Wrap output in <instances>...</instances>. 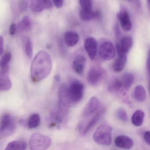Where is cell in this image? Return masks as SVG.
<instances>
[{"mask_svg":"<svg viewBox=\"0 0 150 150\" xmlns=\"http://www.w3.org/2000/svg\"><path fill=\"white\" fill-rule=\"evenodd\" d=\"M4 52V41L2 36L0 37V54L2 55Z\"/></svg>","mask_w":150,"mask_h":150,"instance_id":"8d00e7d4","label":"cell"},{"mask_svg":"<svg viewBox=\"0 0 150 150\" xmlns=\"http://www.w3.org/2000/svg\"><path fill=\"white\" fill-rule=\"evenodd\" d=\"M41 117L37 113H34L30 115L27 122L28 127L30 129H35L40 125Z\"/></svg>","mask_w":150,"mask_h":150,"instance_id":"cb8c5ba5","label":"cell"},{"mask_svg":"<svg viewBox=\"0 0 150 150\" xmlns=\"http://www.w3.org/2000/svg\"><path fill=\"white\" fill-rule=\"evenodd\" d=\"M27 144L23 140H15L10 142L6 147V150H24L27 148Z\"/></svg>","mask_w":150,"mask_h":150,"instance_id":"603a6c76","label":"cell"},{"mask_svg":"<svg viewBox=\"0 0 150 150\" xmlns=\"http://www.w3.org/2000/svg\"><path fill=\"white\" fill-rule=\"evenodd\" d=\"M86 58L82 55H79L75 57L72 64V68L77 74L81 75L84 72Z\"/></svg>","mask_w":150,"mask_h":150,"instance_id":"e0dca14e","label":"cell"},{"mask_svg":"<svg viewBox=\"0 0 150 150\" xmlns=\"http://www.w3.org/2000/svg\"><path fill=\"white\" fill-rule=\"evenodd\" d=\"M85 48L90 59L94 60L97 50V43L96 39L93 38H87L85 42Z\"/></svg>","mask_w":150,"mask_h":150,"instance_id":"9a60e30c","label":"cell"},{"mask_svg":"<svg viewBox=\"0 0 150 150\" xmlns=\"http://www.w3.org/2000/svg\"><path fill=\"white\" fill-rule=\"evenodd\" d=\"M31 27V23L30 19L28 16H25L18 24L17 28L20 31H28L30 29Z\"/></svg>","mask_w":150,"mask_h":150,"instance_id":"83f0119b","label":"cell"},{"mask_svg":"<svg viewBox=\"0 0 150 150\" xmlns=\"http://www.w3.org/2000/svg\"><path fill=\"white\" fill-rule=\"evenodd\" d=\"M116 115L117 118L120 121L123 122H126L128 121L127 113L124 109H119L117 111Z\"/></svg>","mask_w":150,"mask_h":150,"instance_id":"1f68e13d","label":"cell"},{"mask_svg":"<svg viewBox=\"0 0 150 150\" xmlns=\"http://www.w3.org/2000/svg\"><path fill=\"white\" fill-rule=\"evenodd\" d=\"M147 1H148V5L150 7V0H147Z\"/></svg>","mask_w":150,"mask_h":150,"instance_id":"ab89813d","label":"cell"},{"mask_svg":"<svg viewBox=\"0 0 150 150\" xmlns=\"http://www.w3.org/2000/svg\"><path fill=\"white\" fill-rule=\"evenodd\" d=\"M145 114L144 111L139 110L134 112L132 117V122L136 126H140L144 122Z\"/></svg>","mask_w":150,"mask_h":150,"instance_id":"d4e9b609","label":"cell"},{"mask_svg":"<svg viewBox=\"0 0 150 150\" xmlns=\"http://www.w3.org/2000/svg\"><path fill=\"white\" fill-rule=\"evenodd\" d=\"M148 70V75H149V82H148V87H149V93L150 94V69Z\"/></svg>","mask_w":150,"mask_h":150,"instance_id":"f35d334b","label":"cell"},{"mask_svg":"<svg viewBox=\"0 0 150 150\" xmlns=\"http://www.w3.org/2000/svg\"><path fill=\"white\" fill-rule=\"evenodd\" d=\"M30 7L33 12L40 13L52 8V3L50 0H30Z\"/></svg>","mask_w":150,"mask_h":150,"instance_id":"5bb4252c","label":"cell"},{"mask_svg":"<svg viewBox=\"0 0 150 150\" xmlns=\"http://www.w3.org/2000/svg\"><path fill=\"white\" fill-rule=\"evenodd\" d=\"M122 87L121 81L117 78H113L109 82L108 90L113 93L117 94L122 92Z\"/></svg>","mask_w":150,"mask_h":150,"instance_id":"ffe728a7","label":"cell"},{"mask_svg":"<svg viewBox=\"0 0 150 150\" xmlns=\"http://www.w3.org/2000/svg\"><path fill=\"white\" fill-rule=\"evenodd\" d=\"M67 115L59 110H53L51 112L49 118V125L50 128L59 129L65 122Z\"/></svg>","mask_w":150,"mask_h":150,"instance_id":"ba28073f","label":"cell"},{"mask_svg":"<svg viewBox=\"0 0 150 150\" xmlns=\"http://www.w3.org/2000/svg\"><path fill=\"white\" fill-rule=\"evenodd\" d=\"M12 59V54L10 52L5 53L1 58L0 61L1 68L9 67V63Z\"/></svg>","mask_w":150,"mask_h":150,"instance_id":"f546056e","label":"cell"},{"mask_svg":"<svg viewBox=\"0 0 150 150\" xmlns=\"http://www.w3.org/2000/svg\"><path fill=\"white\" fill-rule=\"evenodd\" d=\"M23 44L26 55L29 58L31 59L33 56V45L30 38L29 37L25 38Z\"/></svg>","mask_w":150,"mask_h":150,"instance_id":"f1b7e54d","label":"cell"},{"mask_svg":"<svg viewBox=\"0 0 150 150\" xmlns=\"http://www.w3.org/2000/svg\"><path fill=\"white\" fill-rule=\"evenodd\" d=\"M73 105L70 99L67 86L63 83L59 87L58 90V109L66 115H67L70 108Z\"/></svg>","mask_w":150,"mask_h":150,"instance_id":"5b68a950","label":"cell"},{"mask_svg":"<svg viewBox=\"0 0 150 150\" xmlns=\"http://www.w3.org/2000/svg\"><path fill=\"white\" fill-rule=\"evenodd\" d=\"M80 16L81 19L83 21H90L99 18L100 16V13L99 11H94L93 10H88L81 9L80 12Z\"/></svg>","mask_w":150,"mask_h":150,"instance_id":"44dd1931","label":"cell"},{"mask_svg":"<svg viewBox=\"0 0 150 150\" xmlns=\"http://www.w3.org/2000/svg\"><path fill=\"white\" fill-rule=\"evenodd\" d=\"M112 128L108 124H101L93 135L95 142L101 145L108 146L111 143Z\"/></svg>","mask_w":150,"mask_h":150,"instance_id":"3957f363","label":"cell"},{"mask_svg":"<svg viewBox=\"0 0 150 150\" xmlns=\"http://www.w3.org/2000/svg\"><path fill=\"white\" fill-rule=\"evenodd\" d=\"M16 31V26L15 23H12L9 28V33L11 35H15Z\"/></svg>","mask_w":150,"mask_h":150,"instance_id":"e575fe53","label":"cell"},{"mask_svg":"<svg viewBox=\"0 0 150 150\" xmlns=\"http://www.w3.org/2000/svg\"><path fill=\"white\" fill-rule=\"evenodd\" d=\"M16 129V121L9 113L2 115L0 124V138H6L13 135Z\"/></svg>","mask_w":150,"mask_h":150,"instance_id":"7a4b0ae2","label":"cell"},{"mask_svg":"<svg viewBox=\"0 0 150 150\" xmlns=\"http://www.w3.org/2000/svg\"><path fill=\"white\" fill-rule=\"evenodd\" d=\"M100 102L96 97H92L84 108L82 115L84 117L89 116L100 109Z\"/></svg>","mask_w":150,"mask_h":150,"instance_id":"7c38bea8","label":"cell"},{"mask_svg":"<svg viewBox=\"0 0 150 150\" xmlns=\"http://www.w3.org/2000/svg\"><path fill=\"white\" fill-rule=\"evenodd\" d=\"M105 69L99 66H93L89 69L87 76V80L90 85L97 86L106 77Z\"/></svg>","mask_w":150,"mask_h":150,"instance_id":"52a82bcc","label":"cell"},{"mask_svg":"<svg viewBox=\"0 0 150 150\" xmlns=\"http://www.w3.org/2000/svg\"><path fill=\"white\" fill-rule=\"evenodd\" d=\"M28 0H20L19 2V8L22 12L25 11L28 7Z\"/></svg>","mask_w":150,"mask_h":150,"instance_id":"d6a6232c","label":"cell"},{"mask_svg":"<svg viewBox=\"0 0 150 150\" xmlns=\"http://www.w3.org/2000/svg\"><path fill=\"white\" fill-rule=\"evenodd\" d=\"M127 61V56L126 54L119 53L118 57L115 61L113 64V69L116 72H120L122 71L125 66Z\"/></svg>","mask_w":150,"mask_h":150,"instance_id":"7402d4cb","label":"cell"},{"mask_svg":"<svg viewBox=\"0 0 150 150\" xmlns=\"http://www.w3.org/2000/svg\"><path fill=\"white\" fill-rule=\"evenodd\" d=\"M51 144L52 139L50 137L38 132L33 133L30 139L29 146L31 150H46Z\"/></svg>","mask_w":150,"mask_h":150,"instance_id":"277c9868","label":"cell"},{"mask_svg":"<svg viewBox=\"0 0 150 150\" xmlns=\"http://www.w3.org/2000/svg\"><path fill=\"white\" fill-rule=\"evenodd\" d=\"M121 80L123 88L125 90H128L134 82V77L132 74L126 73L122 75Z\"/></svg>","mask_w":150,"mask_h":150,"instance_id":"484cf974","label":"cell"},{"mask_svg":"<svg viewBox=\"0 0 150 150\" xmlns=\"http://www.w3.org/2000/svg\"><path fill=\"white\" fill-rule=\"evenodd\" d=\"M117 19L120 21L122 28L124 31H129L132 28L129 15L125 9L122 8L117 14Z\"/></svg>","mask_w":150,"mask_h":150,"instance_id":"4fadbf2b","label":"cell"},{"mask_svg":"<svg viewBox=\"0 0 150 150\" xmlns=\"http://www.w3.org/2000/svg\"><path fill=\"white\" fill-rule=\"evenodd\" d=\"M66 44L69 47H73L77 45L79 40V36L76 32L67 31L64 35Z\"/></svg>","mask_w":150,"mask_h":150,"instance_id":"d6986e66","label":"cell"},{"mask_svg":"<svg viewBox=\"0 0 150 150\" xmlns=\"http://www.w3.org/2000/svg\"><path fill=\"white\" fill-rule=\"evenodd\" d=\"M9 67L1 68L0 71V89L2 92L11 89L12 83L9 76Z\"/></svg>","mask_w":150,"mask_h":150,"instance_id":"8fae6325","label":"cell"},{"mask_svg":"<svg viewBox=\"0 0 150 150\" xmlns=\"http://www.w3.org/2000/svg\"><path fill=\"white\" fill-rule=\"evenodd\" d=\"M79 4L81 7L82 8L81 9L88 10H93L92 0H79Z\"/></svg>","mask_w":150,"mask_h":150,"instance_id":"4dcf8cb0","label":"cell"},{"mask_svg":"<svg viewBox=\"0 0 150 150\" xmlns=\"http://www.w3.org/2000/svg\"><path fill=\"white\" fill-rule=\"evenodd\" d=\"M127 1H133V0H127Z\"/></svg>","mask_w":150,"mask_h":150,"instance_id":"60d3db41","label":"cell"},{"mask_svg":"<svg viewBox=\"0 0 150 150\" xmlns=\"http://www.w3.org/2000/svg\"><path fill=\"white\" fill-rule=\"evenodd\" d=\"M105 111H106V109L102 107L101 108L99 109L96 112L95 114L88 122L86 126L83 127V129H81V134L83 136L86 135L90 131V130L96 125L99 120L100 119L101 117L104 115Z\"/></svg>","mask_w":150,"mask_h":150,"instance_id":"30bf717a","label":"cell"},{"mask_svg":"<svg viewBox=\"0 0 150 150\" xmlns=\"http://www.w3.org/2000/svg\"><path fill=\"white\" fill-rule=\"evenodd\" d=\"M115 49L114 45L110 42H105L102 44L99 49L100 57L105 60L113 59L115 55Z\"/></svg>","mask_w":150,"mask_h":150,"instance_id":"9c48e42d","label":"cell"},{"mask_svg":"<svg viewBox=\"0 0 150 150\" xmlns=\"http://www.w3.org/2000/svg\"><path fill=\"white\" fill-rule=\"evenodd\" d=\"M134 96L135 99L138 101H144L146 97V93L144 88L141 85L137 86L134 90Z\"/></svg>","mask_w":150,"mask_h":150,"instance_id":"4316f807","label":"cell"},{"mask_svg":"<svg viewBox=\"0 0 150 150\" xmlns=\"http://www.w3.org/2000/svg\"><path fill=\"white\" fill-rule=\"evenodd\" d=\"M144 137L146 143L150 145V131H147L145 132Z\"/></svg>","mask_w":150,"mask_h":150,"instance_id":"836d02e7","label":"cell"},{"mask_svg":"<svg viewBox=\"0 0 150 150\" xmlns=\"http://www.w3.org/2000/svg\"><path fill=\"white\" fill-rule=\"evenodd\" d=\"M53 3L56 7L60 8L63 5V0H52Z\"/></svg>","mask_w":150,"mask_h":150,"instance_id":"d590c367","label":"cell"},{"mask_svg":"<svg viewBox=\"0 0 150 150\" xmlns=\"http://www.w3.org/2000/svg\"><path fill=\"white\" fill-rule=\"evenodd\" d=\"M115 142L116 146L122 149H131L133 146L132 139L125 135H121L117 137Z\"/></svg>","mask_w":150,"mask_h":150,"instance_id":"ac0fdd59","label":"cell"},{"mask_svg":"<svg viewBox=\"0 0 150 150\" xmlns=\"http://www.w3.org/2000/svg\"><path fill=\"white\" fill-rule=\"evenodd\" d=\"M133 45L132 38L130 37L123 38L119 43L116 45V50L117 54L124 53L127 54L131 49Z\"/></svg>","mask_w":150,"mask_h":150,"instance_id":"2e32d148","label":"cell"},{"mask_svg":"<svg viewBox=\"0 0 150 150\" xmlns=\"http://www.w3.org/2000/svg\"><path fill=\"white\" fill-rule=\"evenodd\" d=\"M52 68V60L49 53L44 50L38 52L30 66L31 80L35 83L40 82L50 74Z\"/></svg>","mask_w":150,"mask_h":150,"instance_id":"6da1fadb","label":"cell"},{"mask_svg":"<svg viewBox=\"0 0 150 150\" xmlns=\"http://www.w3.org/2000/svg\"><path fill=\"white\" fill-rule=\"evenodd\" d=\"M147 69H150V50L148 52V57L147 59Z\"/></svg>","mask_w":150,"mask_h":150,"instance_id":"74e56055","label":"cell"},{"mask_svg":"<svg viewBox=\"0 0 150 150\" xmlns=\"http://www.w3.org/2000/svg\"><path fill=\"white\" fill-rule=\"evenodd\" d=\"M84 87L83 83L77 80H74L67 86V90L72 104L79 103L84 96Z\"/></svg>","mask_w":150,"mask_h":150,"instance_id":"8992f818","label":"cell"}]
</instances>
